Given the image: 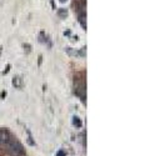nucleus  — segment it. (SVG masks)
<instances>
[{"label": "nucleus", "instance_id": "7ed1b4c3", "mask_svg": "<svg viewBox=\"0 0 150 156\" xmlns=\"http://www.w3.org/2000/svg\"><path fill=\"white\" fill-rule=\"evenodd\" d=\"M12 84H14L15 86H20V84H19V77H15V79L12 80Z\"/></svg>", "mask_w": 150, "mask_h": 156}, {"label": "nucleus", "instance_id": "20e7f679", "mask_svg": "<svg viewBox=\"0 0 150 156\" xmlns=\"http://www.w3.org/2000/svg\"><path fill=\"white\" fill-rule=\"evenodd\" d=\"M66 14H68L66 11H59V15H65L66 16Z\"/></svg>", "mask_w": 150, "mask_h": 156}, {"label": "nucleus", "instance_id": "423d86ee", "mask_svg": "<svg viewBox=\"0 0 150 156\" xmlns=\"http://www.w3.org/2000/svg\"><path fill=\"white\" fill-rule=\"evenodd\" d=\"M60 2H66V0H60Z\"/></svg>", "mask_w": 150, "mask_h": 156}, {"label": "nucleus", "instance_id": "f03ea898", "mask_svg": "<svg viewBox=\"0 0 150 156\" xmlns=\"http://www.w3.org/2000/svg\"><path fill=\"white\" fill-rule=\"evenodd\" d=\"M73 122H74V125L77 126V127H80V126H81V121H80L79 118H74V121H73Z\"/></svg>", "mask_w": 150, "mask_h": 156}, {"label": "nucleus", "instance_id": "39448f33", "mask_svg": "<svg viewBox=\"0 0 150 156\" xmlns=\"http://www.w3.org/2000/svg\"><path fill=\"white\" fill-rule=\"evenodd\" d=\"M56 156H65V154H64V152H62V151H59Z\"/></svg>", "mask_w": 150, "mask_h": 156}, {"label": "nucleus", "instance_id": "f257e3e1", "mask_svg": "<svg viewBox=\"0 0 150 156\" xmlns=\"http://www.w3.org/2000/svg\"><path fill=\"white\" fill-rule=\"evenodd\" d=\"M9 140V134L6 131H0V142H6Z\"/></svg>", "mask_w": 150, "mask_h": 156}]
</instances>
